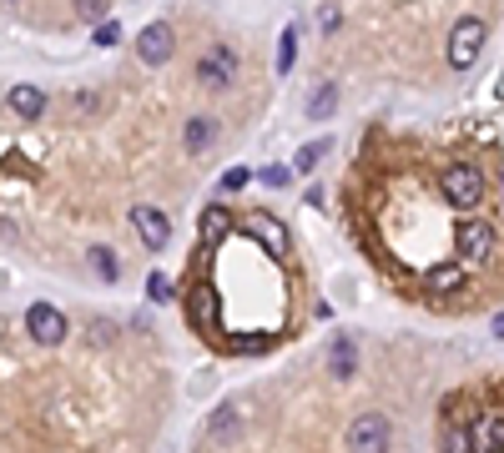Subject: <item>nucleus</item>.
<instances>
[{"instance_id": "1", "label": "nucleus", "mask_w": 504, "mask_h": 453, "mask_svg": "<svg viewBox=\"0 0 504 453\" xmlns=\"http://www.w3.org/2000/svg\"><path fill=\"white\" fill-rule=\"evenodd\" d=\"M438 192H444V202H449L454 212H474V206H484L489 186H484V172L474 162H449L438 172Z\"/></svg>"}, {"instance_id": "2", "label": "nucleus", "mask_w": 504, "mask_h": 453, "mask_svg": "<svg viewBox=\"0 0 504 453\" xmlns=\"http://www.w3.org/2000/svg\"><path fill=\"white\" fill-rule=\"evenodd\" d=\"M494 242H499V232H494L489 216H464V222L454 226V252H459V267H484V262L494 257Z\"/></svg>"}, {"instance_id": "3", "label": "nucleus", "mask_w": 504, "mask_h": 453, "mask_svg": "<svg viewBox=\"0 0 504 453\" xmlns=\"http://www.w3.org/2000/svg\"><path fill=\"white\" fill-rule=\"evenodd\" d=\"M394 448V423L384 413H358L348 423V453H388Z\"/></svg>"}, {"instance_id": "4", "label": "nucleus", "mask_w": 504, "mask_h": 453, "mask_svg": "<svg viewBox=\"0 0 504 453\" xmlns=\"http://www.w3.org/2000/svg\"><path fill=\"white\" fill-rule=\"evenodd\" d=\"M25 333H31L41 347H61L66 333H71V323H66L61 307H51V302H31V307H25Z\"/></svg>"}, {"instance_id": "5", "label": "nucleus", "mask_w": 504, "mask_h": 453, "mask_svg": "<svg viewBox=\"0 0 504 453\" xmlns=\"http://www.w3.org/2000/svg\"><path fill=\"white\" fill-rule=\"evenodd\" d=\"M479 51H484V21L479 15H464L449 31V65L454 71H469V65L479 61Z\"/></svg>"}, {"instance_id": "6", "label": "nucleus", "mask_w": 504, "mask_h": 453, "mask_svg": "<svg viewBox=\"0 0 504 453\" xmlns=\"http://www.w3.org/2000/svg\"><path fill=\"white\" fill-rule=\"evenodd\" d=\"M132 226H136V237H142L146 252H166L172 247V222H166V212H156V206H132Z\"/></svg>"}, {"instance_id": "7", "label": "nucleus", "mask_w": 504, "mask_h": 453, "mask_svg": "<svg viewBox=\"0 0 504 453\" xmlns=\"http://www.w3.org/2000/svg\"><path fill=\"white\" fill-rule=\"evenodd\" d=\"M197 81L207 91H222V86L237 81V55H232V45H212V51L202 55V61H197Z\"/></svg>"}, {"instance_id": "8", "label": "nucleus", "mask_w": 504, "mask_h": 453, "mask_svg": "<svg viewBox=\"0 0 504 453\" xmlns=\"http://www.w3.org/2000/svg\"><path fill=\"white\" fill-rule=\"evenodd\" d=\"M172 51H176L172 25H166V21L142 25V35H136V55H142V65H166V61H172Z\"/></svg>"}, {"instance_id": "9", "label": "nucleus", "mask_w": 504, "mask_h": 453, "mask_svg": "<svg viewBox=\"0 0 504 453\" xmlns=\"http://www.w3.org/2000/svg\"><path fill=\"white\" fill-rule=\"evenodd\" d=\"M186 317H192V327L202 337H217V287L212 282H197L186 292Z\"/></svg>"}, {"instance_id": "10", "label": "nucleus", "mask_w": 504, "mask_h": 453, "mask_svg": "<svg viewBox=\"0 0 504 453\" xmlns=\"http://www.w3.org/2000/svg\"><path fill=\"white\" fill-rule=\"evenodd\" d=\"M464 272H469V267H454V262H438V267H428V272H424V297H434V302L454 297V292L464 287Z\"/></svg>"}, {"instance_id": "11", "label": "nucleus", "mask_w": 504, "mask_h": 453, "mask_svg": "<svg viewBox=\"0 0 504 453\" xmlns=\"http://www.w3.org/2000/svg\"><path fill=\"white\" fill-rule=\"evenodd\" d=\"M247 226H252V237H257V242H267V252H273V257H287V247H293V242H287V226L277 222V216L252 212Z\"/></svg>"}, {"instance_id": "12", "label": "nucleus", "mask_w": 504, "mask_h": 453, "mask_svg": "<svg viewBox=\"0 0 504 453\" xmlns=\"http://www.w3.org/2000/svg\"><path fill=\"white\" fill-rule=\"evenodd\" d=\"M469 443H474V453H504V418L499 413H484L469 428Z\"/></svg>"}, {"instance_id": "13", "label": "nucleus", "mask_w": 504, "mask_h": 453, "mask_svg": "<svg viewBox=\"0 0 504 453\" xmlns=\"http://www.w3.org/2000/svg\"><path fill=\"white\" fill-rule=\"evenodd\" d=\"M212 136H217V121H212V116H192V121H186V131H182V146L186 151H207Z\"/></svg>"}, {"instance_id": "14", "label": "nucleus", "mask_w": 504, "mask_h": 453, "mask_svg": "<svg viewBox=\"0 0 504 453\" xmlns=\"http://www.w3.org/2000/svg\"><path fill=\"white\" fill-rule=\"evenodd\" d=\"M5 101H11V111L21 121H35V116H41V106H45V96L35 86H11V96H5Z\"/></svg>"}, {"instance_id": "15", "label": "nucleus", "mask_w": 504, "mask_h": 453, "mask_svg": "<svg viewBox=\"0 0 504 453\" xmlns=\"http://www.w3.org/2000/svg\"><path fill=\"white\" fill-rule=\"evenodd\" d=\"M227 226H232V212L227 206H207V212H202V242H217V237H227Z\"/></svg>"}, {"instance_id": "16", "label": "nucleus", "mask_w": 504, "mask_h": 453, "mask_svg": "<svg viewBox=\"0 0 504 453\" xmlns=\"http://www.w3.org/2000/svg\"><path fill=\"white\" fill-rule=\"evenodd\" d=\"M86 262L96 267V277H101V282H116V252H111V247H91V252H86Z\"/></svg>"}, {"instance_id": "17", "label": "nucleus", "mask_w": 504, "mask_h": 453, "mask_svg": "<svg viewBox=\"0 0 504 453\" xmlns=\"http://www.w3.org/2000/svg\"><path fill=\"white\" fill-rule=\"evenodd\" d=\"M207 428H212V438H232V428H237V403H222Z\"/></svg>"}, {"instance_id": "18", "label": "nucleus", "mask_w": 504, "mask_h": 453, "mask_svg": "<svg viewBox=\"0 0 504 453\" xmlns=\"http://www.w3.org/2000/svg\"><path fill=\"white\" fill-rule=\"evenodd\" d=\"M328 367H333V378H348V373H353V343H338V347H333Z\"/></svg>"}, {"instance_id": "19", "label": "nucleus", "mask_w": 504, "mask_h": 453, "mask_svg": "<svg viewBox=\"0 0 504 453\" xmlns=\"http://www.w3.org/2000/svg\"><path fill=\"white\" fill-rule=\"evenodd\" d=\"M444 453H474L469 428H444Z\"/></svg>"}, {"instance_id": "20", "label": "nucleus", "mask_w": 504, "mask_h": 453, "mask_svg": "<svg viewBox=\"0 0 504 453\" xmlns=\"http://www.w3.org/2000/svg\"><path fill=\"white\" fill-rule=\"evenodd\" d=\"M333 96H338V86H323L318 96H313V106H307V116H318V121H323V116L333 111Z\"/></svg>"}, {"instance_id": "21", "label": "nucleus", "mask_w": 504, "mask_h": 453, "mask_svg": "<svg viewBox=\"0 0 504 453\" xmlns=\"http://www.w3.org/2000/svg\"><path fill=\"white\" fill-rule=\"evenodd\" d=\"M76 11H81V21H101L111 11V0H76Z\"/></svg>"}, {"instance_id": "22", "label": "nucleus", "mask_w": 504, "mask_h": 453, "mask_svg": "<svg viewBox=\"0 0 504 453\" xmlns=\"http://www.w3.org/2000/svg\"><path fill=\"white\" fill-rule=\"evenodd\" d=\"M146 292H152V302H166V277H162V272H156V277L146 282Z\"/></svg>"}, {"instance_id": "23", "label": "nucleus", "mask_w": 504, "mask_h": 453, "mask_svg": "<svg viewBox=\"0 0 504 453\" xmlns=\"http://www.w3.org/2000/svg\"><path fill=\"white\" fill-rule=\"evenodd\" d=\"M96 45H116V25H96V35H91Z\"/></svg>"}, {"instance_id": "24", "label": "nucleus", "mask_w": 504, "mask_h": 453, "mask_svg": "<svg viewBox=\"0 0 504 453\" xmlns=\"http://www.w3.org/2000/svg\"><path fill=\"white\" fill-rule=\"evenodd\" d=\"M318 151H323V146H307V151H297V172H307V166L318 162Z\"/></svg>"}, {"instance_id": "25", "label": "nucleus", "mask_w": 504, "mask_h": 453, "mask_svg": "<svg viewBox=\"0 0 504 453\" xmlns=\"http://www.w3.org/2000/svg\"><path fill=\"white\" fill-rule=\"evenodd\" d=\"M242 182H247V172L237 166V172H227V182H222V186H227V192H242Z\"/></svg>"}, {"instance_id": "26", "label": "nucleus", "mask_w": 504, "mask_h": 453, "mask_svg": "<svg viewBox=\"0 0 504 453\" xmlns=\"http://www.w3.org/2000/svg\"><path fill=\"white\" fill-rule=\"evenodd\" d=\"M494 333H499V337H504V313H499V317H494Z\"/></svg>"}, {"instance_id": "27", "label": "nucleus", "mask_w": 504, "mask_h": 453, "mask_svg": "<svg viewBox=\"0 0 504 453\" xmlns=\"http://www.w3.org/2000/svg\"><path fill=\"white\" fill-rule=\"evenodd\" d=\"M5 5H15V0H5Z\"/></svg>"}]
</instances>
